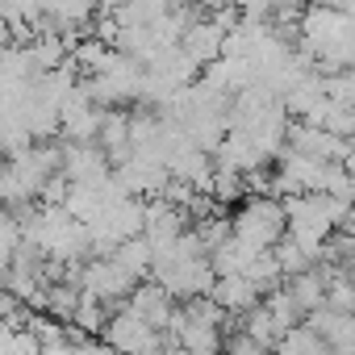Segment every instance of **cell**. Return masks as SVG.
<instances>
[{
  "instance_id": "6da1fadb",
  "label": "cell",
  "mask_w": 355,
  "mask_h": 355,
  "mask_svg": "<svg viewBox=\"0 0 355 355\" xmlns=\"http://www.w3.org/2000/svg\"><path fill=\"white\" fill-rule=\"evenodd\" d=\"M234 239L251 251H276L288 234V209L272 197H251L234 209Z\"/></svg>"
},
{
  "instance_id": "7a4b0ae2",
  "label": "cell",
  "mask_w": 355,
  "mask_h": 355,
  "mask_svg": "<svg viewBox=\"0 0 355 355\" xmlns=\"http://www.w3.org/2000/svg\"><path fill=\"white\" fill-rule=\"evenodd\" d=\"M138 284H142V280H138L125 263H117L113 255H92V259L80 263V288L92 293V297H101V301L113 305V309H121V305L138 293Z\"/></svg>"
},
{
  "instance_id": "3957f363",
  "label": "cell",
  "mask_w": 355,
  "mask_h": 355,
  "mask_svg": "<svg viewBox=\"0 0 355 355\" xmlns=\"http://www.w3.org/2000/svg\"><path fill=\"white\" fill-rule=\"evenodd\" d=\"M101 338H105L113 351H121V355H159L163 343H167V334L155 330V326H150L142 313H134L130 305L113 309V318H109V326H105Z\"/></svg>"
},
{
  "instance_id": "277c9868",
  "label": "cell",
  "mask_w": 355,
  "mask_h": 355,
  "mask_svg": "<svg viewBox=\"0 0 355 355\" xmlns=\"http://www.w3.org/2000/svg\"><path fill=\"white\" fill-rule=\"evenodd\" d=\"M125 305H130L134 313H142V318H146L155 330H163V334H167V326H171L175 309H180V301H175L159 280H142V284H138V293H134Z\"/></svg>"
},
{
  "instance_id": "5b68a950",
  "label": "cell",
  "mask_w": 355,
  "mask_h": 355,
  "mask_svg": "<svg viewBox=\"0 0 355 355\" xmlns=\"http://www.w3.org/2000/svg\"><path fill=\"white\" fill-rule=\"evenodd\" d=\"M230 318H243L247 309H255L259 301H263V293L247 280V276H218V284H214V293H209Z\"/></svg>"
},
{
  "instance_id": "8992f818",
  "label": "cell",
  "mask_w": 355,
  "mask_h": 355,
  "mask_svg": "<svg viewBox=\"0 0 355 355\" xmlns=\"http://www.w3.org/2000/svg\"><path fill=\"white\" fill-rule=\"evenodd\" d=\"M239 330L243 334H251L259 347H268V351H276L280 347V338H284V326L276 322V313H272V305L268 301H259L255 309H247L243 318H239Z\"/></svg>"
},
{
  "instance_id": "52a82bcc",
  "label": "cell",
  "mask_w": 355,
  "mask_h": 355,
  "mask_svg": "<svg viewBox=\"0 0 355 355\" xmlns=\"http://www.w3.org/2000/svg\"><path fill=\"white\" fill-rule=\"evenodd\" d=\"M272 355H330V343L313 330V326H297L280 338V347Z\"/></svg>"
},
{
  "instance_id": "ba28073f",
  "label": "cell",
  "mask_w": 355,
  "mask_h": 355,
  "mask_svg": "<svg viewBox=\"0 0 355 355\" xmlns=\"http://www.w3.org/2000/svg\"><path fill=\"white\" fill-rule=\"evenodd\" d=\"M0 355H46V343L21 322V326H9L5 322V338H0Z\"/></svg>"
},
{
  "instance_id": "9c48e42d",
  "label": "cell",
  "mask_w": 355,
  "mask_h": 355,
  "mask_svg": "<svg viewBox=\"0 0 355 355\" xmlns=\"http://www.w3.org/2000/svg\"><path fill=\"white\" fill-rule=\"evenodd\" d=\"M226 355H272L268 347H259L251 334H243V330H234L230 338H226Z\"/></svg>"
},
{
  "instance_id": "30bf717a",
  "label": "cell",
  "mask_w": 355,
  "mask_h": 355,
  "mask_svg": "<svg viewBox=\"0 0 355 355\" xmlns=\"http://www.w3.org/2000/svg\"><path fill=\"white\" fill-rule=\"evenodd\" d=\"M159 355H193V351H189L184 343H175V338L167 334V343H163V351H159Z\"/></svg>"
}]
</instances>
